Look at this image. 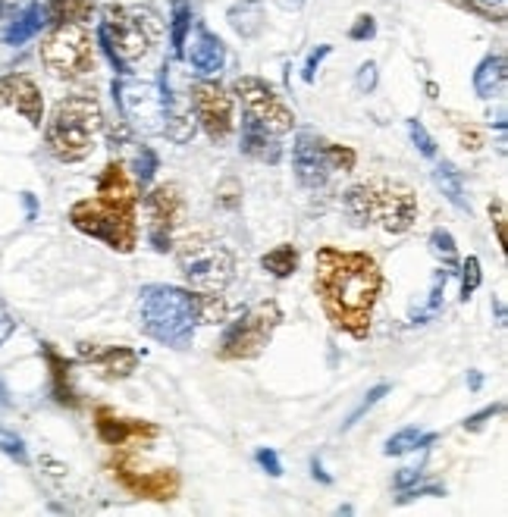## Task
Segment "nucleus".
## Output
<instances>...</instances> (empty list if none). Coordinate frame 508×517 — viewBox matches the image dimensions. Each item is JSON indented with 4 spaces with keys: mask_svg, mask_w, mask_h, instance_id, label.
<instances>
[{
    "mask_svg": "<svg viewBox=\"0 0 508 517\" xmlns=\"http://www.w3.org/2000/svg\"><path fill=\"white\" fill-rule=\"evenodd\" d=\"M380 289H383V273L373 254L342 251L336 245L317 248L314 292L336 329L352 339H367Z\"/></svg>",
    "mask_w": 508,
    "mask_h": 517,
    "instance_id": "f257e3e1",
    "label": "nucleus"
},
{
    "mask_svg": "<svg viewBox=\"0 0 508 517\" xmlns=\"http://www.w3.org/2000/svg\"><path fill=\"white\" fill-rule=\"evenodd\" d=\"M138 188L126 172V163L107 161L98 176V195L82 197L69 207V223L82 235L104 241L119 254H132L138 245Z\"/></svg>",
    "mask_w": 508,
    "mask_h": 517,
    "instance_id": "f03ea898",
    "label": "nucleus"
},
{
    "mask_svg": "<svg viewBox=\"0 0 508 517\" xmlns=\"http://www.w3.org/2000/svg\"><path fill=\"white\" fill-rule=\"evenodd\" d=\"M104 126V110L94 94H66L50 110V119L44 126V145L60 163H79L94 151Z\"/></svg>",
    "mask_w": 508,
    "mask_h": 517,
    "instance_id": "7ed1b4c3",
    "label": "nucleus"
},
{
    "mask_svg": "<svg viewBox=\"0 0 508 517\" xmlns=\"http://www.w3.org/2000/svg\"><path fill=\"white\" fill-rule=\"evenodd\" d=\"M342 207H346L352 226H383L392 235L408 232L417 220V195L411 191V185L390 182V179L352 185L342 197Z\"/></svg>",
    "mask_w": 508,
    "mask_h": 517,
    "instance_id": "20e7f679",
    "label": "nucleus"
},
{
    "mask_svg": "<svg viewBox=\"0 0 508 517\" xmlns=\"http://www.w3.org/2000/svg\"><path fill=\"white\" fill-rule=\"evenodd\" d=\"M138 327L154 342L170 348H188L198 327V302L192 292L176 285H145L138 292Z\"/></svg>",
    "mask_w": 508,
    "mask_h": 517,
    "instance_id": "39448f33",
    "label": "nucleus"
},
{
    "mask_svg": "<svg viewBox=\"0 0 508 517\" xmlns=\"http://www.w3.org/2000/svg\"><path fill=\"white\" fill-rule=\"evenodd\" d=\"M163 35V22L145 6H123L107 4L104 19L98 25V41L104 54L119 73H129L126 66L145 60L157 48Z\"/></svg>",
    "mask_w": 508,
    "mask_h": 517,
    "instance_id": "423d86ee",
    "label": "nucleus"
},
{
    "mask_svg": "<svg viewBox=\"0 0 508 517\" xmlns=\"http://www.w3.org/2000/svg\"><path fill=\"white\" fill-rule=\"evenodd\" d=\"M176 264H180L186 283L205 295L223 292L236 279V254L223 241L205 232L186 235L182 241H176Z\"/></svg>",
    "mask_w": 508,
    "mask_h": 517,
    "instance_id": "0eeeda50",
    "label": "nucleus"
},
{
    "mask_svg": "<svg viewBox=\"0 0 508 517\" xmlns=\"http://www.w3.org/2000/svg\"><path fill=\"white\" fill-rule=\"evenodd\" d=\"M279 323H283V308H279L273 298L251 304L242 317H236V320L223 329L217 345V357L220 361H254V357H260V351L270 345Z\"/></svg>",
    "mask_w": 508,
    "mask_h": 517,
    "instance_id": "6e6552de",
    "label": "nucleus"
},
{
    "mask_svg": "<svg viewBox=\"0 0 508 517\" xmlns=\"http://www.w3.org/2000/svg\"><path fill=\"white\" fill-rule=\"evenodd\" d=\"M41 63L57 79H82L94 73V41L82 25H54L41 41Z\"/></svg>",
    "mask_w": 508,
    "mask_h": 517,
    "instance_id": "1a4fd4ad",
    "label": "nucleus"
},
{
    "mask_svg": "<svg viewBox=\"0 0 508 517\" xmlns=\"http://www.w3.org/2000/svg\"><path fill=\"white\" fill-rule=\"evenodd\" d=\"M113 101L129 129H138L145 136H163V98L157 82L113 79Z\"/></svg>",
    "mask_w": 508,
    "mask_h": 517,
    "instance_id": "9d476101",
    "label": "nucleus"
},
{
    "mask_svg": "<svg viewBox=\"0 0 508 517\" xmlns=\"http://www.w3.org/2000/svg\"><path fill=\"white\" fill-rule=\"evenodd\" d=\"M232 92L242 101L245 117H251L254 123L264 126L267 132H273V136L292 132L295 113H292V107H285V101L276 94V88L267 85L264 79H258V75H239V79L232 82Z\"/></svg>",
    "mask_w": 508,
    "mask_h": 517,
    "instance_id": "9b49d317",
    "label": "nucleus"
},
{
    "mask_svg": "<svg viewBox=\"0 0 508 517\" xmlns=\"http://www.w3.org/2000/svg\"><path fill=\"white\" fill-rule=\"evenodd\" d=\"M110 470L117 477V483L136 499H151V502H173L180 495V474L173 468H138L132 451H119L110 461Z\"/></svg>",
    "mask_w": 508,
    "mask_h": 517,
    "instance_id": "f8f14e48",
    "label": "nucleus"
},
{
    "mask_svg": "<svg viewBox=\"0 0 508 517\" xmlns=\"http://www.w3.org/2000/svg\"><path fill=\"white\" fill-rule=\"evenodd\" d=\"M188 104L198 119V126L207 132L214 145H223L226 138L236 129V119H232V98L217 85V82H195L188 88Z\"/></svg>",
    "mask_w": 508,
    "mask_h": 517,
    "instance_id": "ddd939ff",
    "label": "nucleus"
},
{
    "mask_svg": "<svg viewBox=\"0 0 508 517\" xmlns=\"http://www.w3.org/2000/svg\"><path fill=\"white\" fill-rule=\"evenodd\" d=\"M182 207H186L182 204V191L173 182L157 185L148 195V214H151L148 239L154 245V251L167 254L173 248V229L182 223Z\"/></svg>",
    "mask_w": 508,
    "mask_h": 517,
    "instance_id": "4468645a",
    "label": "nucleus"
},
{
    "mask_svg": "<svg viewBox=\"0 0 508 517\" xmlns=\"http://www.w3.org/2000/svg\"><path fill=\"white\" fill-rule=\"evenodd\" d=\"M94 433L104 445L110 449H119V445L129 443H151V439L161 436V426L148 424V420H136V417H123L113 407L98 405L94 407Z\"/></svg>",
    "mask_w": 508,
    "mask_h": 517,
    "instance_id": "2eb2a0df",
    "label": "nucleus"
},
{
    "mask_svg": "<svg viewBox=\"0 0 508 517\" xmlns=\"http://www.w3.org/2000/svg\"><path fill=\"white\" fill-rule=\"evenodd\" d=\"M292 167L304 188H323L333 172L327 163V138L314 132H298L295 148H292Z\"/></svg>",
    "mask_w": 508,
    "mask_h": 517,
    "instance_id": "dca6fc26",
    "label": "nucleus"
},
{
    "mask_svg": "<svg viewBox=\"0 0 508 517\" xmlns=\"http://www.w3.org/2000/svg\"><path fill=\"white\" fill-rule=\"evenodd\" d=\"M4 107H13L25 123L35 126V129H41L44 101H41V92H38V85L31 75H25V73L0 75V110H4Z\"/></svg>",
    "mask_w": 508,
    "mask_h": 517,
    "instance_id": "f3484780",
    "label": "nucleus"
},
{
    "mask_svg": "<svg viewBox=\"0 0 508 517\" xmlns=\"http://www.w3.org/2000/svg\"><path fill=\"white\" fill-rule=\"evenodd\" d=\"M161 98H163V136L176 145H188L195 138V119L192 104H188V94H176L173 85H170V69H161Z\"/></svg>",
    "mask_w": 508,
    "mask_h": 517,
    "instance_id": "a211bd4d",
    "label": "nucleus"
},
{
    "mask_svg": "<svg viewBox=\"0 0 508 517\" xmlns=\"http://www.w3.org/2000/svg\"><path fill=\"white\" fill-rule=\"evenodd\" d=\"M79 357L85 364H94L107 380H126V376H132L138 367V351L126 348V345L79 342Z\"/></svg>",
    "mask_w": 508,
    "mask_h": 517,
    "instance_id": "6ab92c4d",
    "label": "nucleus"
},
{
    "mask_svg": "<svg viewBox=\"0 0 508 517\" xmlns=\"http://www.w3.org/2000/svg\"><path fill=\"white\" fill-rule=\"evenodd\" d=\"M188 63L195 66L198 75H220L226 63V48L217 35H211L207 29H198L192 41V50H188Z\"/></svg>",
    "mask_w": 508,
    "mask_h": 517,
    "instance_id": "aec40b11",
    "label": "nucleus"
},
{
    "mask_svg": "<svg viewBox=\"0 0 508 517\" xmlns=\"http://www.w3.org/2000/svg\"><path fill=\"white\" fill-rule=\"evenodd\" d=\"M508 85V60L503 54H490L480 60V66L474 69V92L477 98L493 101V98H503Z\"/></svg>",
    "mask_w": 508,
    "mask_h": 517,
    "instance_id": "412c9836",
    "label": "nucleus"
},
{
    "mask_svg": "<svg viewBox=\"0 0 508 517\" xmlns=\"http://www.w3.org/2000/svg\"><path fill=\"white\" fill-rule=\"evenodd\" d=\"M242 154H249L260 163H279L283 145L276 142L273 132H267L264 126H258L251 117H245L242 119Z\"/></svg>",
    "mask_w": 508,
    "mask_h": 517,
    "instance_id": "4be33fe9",
    "label": "nucleus"
},
{
    "mask_svg": "<svg viewBox=\"0 0 508 517\" xmlns=\"http://www.w3.org/2000/svg\"><path fill=\"white\" fill-rule=\"evenodd\" d=\"M41 355H44V361H48V367H50V389H54V399L60 401V405H66V407H75V405H79V399H75L73 380H69L73 364H69L63 355H57L50 345H41Z\"/></svg>",
    "mask_w": 508,
    "mask_h": 517,
    "instance_id": "5701e85b",
    "label": "nucleus"
},
{
    "mask_svg": "<svg viewBox=\"0 0 508 517\" xmlns=\"http://www.w3.org/2000/svg\"><path fill=\"white\" fill-rule=\"evenodd\" d=\"M94 0H48L44 4V22L50 25H82L94 16Z\"/></svg>",
    "mask_w": 508,
    "mask_h": 517,
    "instance_id": "b1692460",
    "label": "nucleus"
},
{
    "mask_svg": "<svg viewBox=\"0 0 508 517\" xmlns=\"http://www.w3.org/2000/svg\"><path fill=\"white\" fill-rule=\"evenodd\" d=\"M41 25H44V6L29 4L25 10H16V16L6 22L4 41L13 44V48H19V44H25L29 38H35L38 31H41Z\"/></svg>",
    "mask_w": 508,
    "mask_h": 517,
    "instance_id": "393cba45",
    "label": "nucleus"
},
{
    "mask_svg": "<svg viewBox=\"0 0 508 517\" xmlns=\"http://www.w3.org/2000/svg\"><path fill=\"white\" fill-rule=\"evenodd\" d=\"M230 25L236 29V35L254 38L264 29V10H260V0H245L230 10Z\"/></svg>",
    "mask_w": 508,
    "mask_h": 517,
    "instance_id": "a878e982",
    "label": "nucleus"
},
{
    "mask_svg": "<svg viewBox=\"0 0 508 517\" xmlns=\"http://www.w3.org/2000/svg\"><path fill=\"white\" fill-rule=\"evenodd\" d=\"M260 267H264L270 276L276 279H289L292 273L298 270V248L295 245H276L273 251H267L264 258H260Z\"/></svg>",
    "mask_w": 508,
    "mask_h": 517,
    "instance_id": "bb28decb",
    "label": "nucleus"
},
{
    "mask_svg": "<svg viewBox=\"0 0 508 517\" xmlns=\"http://www.w3.org/2000/svg\"><path fill=\"white\" fill-rule=\"evenodd\" d=\"M434 182L440 185V191L446 195V201L459 210H468V197H465V185H461L459 170L452 167L449 161H442L440 167L434 170Z\"/></svg>",
    "mask_w": 508,
    "mask_h": 517,
    "instance_id": "cd10ccee",
    "label": "nucleus"
},
{
    "mask_svg": "<svg viewBox=\"0 0 508 517\" xmlns=\"http://www.w3.org/2000/svg\"><path fill=\"white\" fill-rule=\"evenodd\" d=\"M434 433H427V436H424L421 430H415V426H405L402 433H396V436L390 439V443H386V455L390 458H399V455H408V451H417V449H427L430 443H434Z\"/></svg>",
    "mask_w": 508,
    "mask_h": 517,
    "instance_id": "c85d7f7f",
    "label": "nucleus"
},
{
    "mask_svg": "<svg viewBox=\"0 0 508 517\" xmlns=\"http://www.w3.org/2000/svg\"><path fill=\"white\" fill-rule=\"evenodd\" d=\"M449 276H452V270H436L434 283H430V295H427V304L424 308H417L415 314H411V323H427L430 317L440 314L442 308V295H446V283Z\"/></svg>",
    "mask_w": 508,
    "mask_h": 517,
    "instance_id": "c756f323",
    "label": "nucleus"
},
{
    "mask_svg": "<svg viewBox=\"0 0 508 517\" xmlns=\"http://www.w3.org/2000/svg\"><path fill=\"white\" fill-rule=\"evenodd\" d=\"M188 25H192V10H188L186 0H176V4H173V22H170V44H173L176 57L186 54Z\"/></svg>",
    "mask_w": 508,
    "mask_h": 517,
    "instance_id": "7c9ffc66",
    "label": "nucleus"
},
{
    "mask_svg": "<svg viewBox=\"0 0 508 517\" xmlns=\"http://www.w3.org/2000/svg\"><path fill=\"white\" fill-rule=\"evenodd\" d=\"M430 251L442 260V267H459V245H455V239L449 229L436 226L434 232H430Z\"/></svg>",
    "mask_w": 508,
    "mask_h": 517,
    "instance_id": "2f4dec72",
    "label": "nucleus"
},
{
    "mask_svg": "<svg viewBox=\"0 0 508 517\" xmlns=\"http://www.w3.org/2000/svg\"><path fill=\"white\" fill-rule=\"evenodd\" d=\"M214 201H217L220 210H239V204H242V182L239 179H223V182L217 185V195H214Z\"/></svg>",
    "mask_w": 508,
    "mask_h": 517,
    "instance_id": "473e14b6",
    "label": "nucleus"
},
{
    "mask_svg": "<svg viewBox=\"0 0 508 517\" xmlns=\"http://www.w3.org/2000/svg\"><path fill=\"white\" fill-rule=\"evenodd\" d=\"M490 220H493V229H496L499 251L508 254V214H505L503 197H493V201H490Z\"/></svg>",
    "mask_w": 508,
    "mask_h": 517,
    "instance_id": "72a5a7b5",
    "label": "nucleus"
},
{
    "mask_svg": "<svg viewBox=\"0 0 508 517\" xmlns=\"http://www.w3.org/2000/svg\"><path fill=\"white\" fill-rule=\"evenodd\" d=\"M327 163H329V170H342V172H348V170H355V163H358V154H355L348 145H333V142H327Z\"/></svg>",
    "mask_w": 508,
    "mask_h": 517,
    "instance_id": "f704fd0d",
    "label": "nucleus"
},
{
    "mask_svg": "<svg viewBox=\"0 0 508 517\" xmlns=\"http://www.w3.org/2000/svg\"><path fill=\"white\" fill-rule=\"evenodd\" d=\"M461 270H465V276H461V302H468V298L474 295V292L480 289V283H484V270H480V258H468L465 260V267H461Z\"/></svg>",
    "mask_w": 508,
    "mask_h": 517,
    "instance_id": "c9c22d12",
    "label": "nucleus"
},
{
    "mask_svg": "<svg viewBox=\"0 0 508 517\" xmlns=\"http://www.w3.org/2000/svg\"><path fill=\"white\" fill-rule=\"evenodd\" d=\"M408 136H411L415 148L421 151L424 157H436V142H434V136H430V132L424 129L421 119H408Z\"/></svg>",
    "mask_w": 508,
    "mask_h": 517,
    "instance_id": "e433bc0d",
    "label": "nucleus"
},
{
    "mask_svg": "<svg viewBox=\"0 0 508 517\" xmlns=\"http://www.w3.org/2000/svg\"><path fill=\"white\" fill-rule=\"evenodd\" d=\"M0 451H4V455H10L13 461H19V464L29 461V455H25L22 436H16V433L6 430V426H0Z\"/></svg>",
    "mask_w": 508,
    "mask_h": 517,
    "instance_id": "4c0bfd02",
    "label": "nucleus"
},
{
    "mask_svg": "<svg viewBox=\"0 0 508 517\" xmlns=\"http://www.w3.org/2000/svg\"><path fill=\"white\" fill-rule=\"evenodd\" d=\"M386 392H390V386H386V382H380V386H373L371 392H367L364 399H361V405L355 407L352 414H348V420H346V424H342V430H348V426H355V424H358V420H361V414H367V411H371V407L377 405V401L383 399Z\"/></svg>",
    "mask_w": 508,
    "mask_h": 517,
    "instance_id": "58836bf2",
    "label": "nucleus"
},
{
    "mask_svg": "<svg viewBox=\"0 0 508 517\" xmlns=\"http://www.w3.org/2000/svg\"><path fill=\"white\" fill-rule=\"evenodd\" d=\"M373 35H377V19H373L371 13H361V16L352 22V29H348V38H352V41H371Z\"/></svg>",
    "mask_w": 508,
    "mask_h": 517,
    "instance_id": "ea45409f",
    "label": "nucleus"
},
{
    "mask_svg": "<svg viewBox=\"0 0 508 517\" xmlns=\"http://www.w3.org/2000/svg\"><path fill=\"white\" fill-rule=\"evenodd\" d=\"M154 170H157V154L151 148H142V154H138V161H136L138 185H148L151 176H154Z\"/></svg>",
    "mask_w": 508,
    "mask_h": 517,
    "instance_id": "a19ab883",
    "label": "nucleus"
},
{
    "mask_svg": "<svg viewBox=\"0 0 508 517\" xmlns=\"http://www.w3.org/2000/svg\"><path fill=\"white\" fill-rule=\"evenodd\" d=\"M329 50H333V48H329V44H320V48L311 50L308 60H304V69H302V79H304V82H314L317 69H320V63L329 57Z\"/></svg>",
    "mask_w": 508,
    "mask_h": 517,
    "instance_id": "79ce46f5",
    "label": "nucleus"
},
{
    "mask_svg": "<svg viewBox=\"0 0 508 517\" xmlns=\"http://www.w3.org/2000/svg\"><path fill=\"white\" fill-rule=\"evenodd\" d=\"M442 4L455 6V10H461V13H471V16H477V19H486V22H499V19L493 16L490 10H484L477 0H442Z\"/></svg>",
    "mask_w": 508,
    "mask_h": 517,
    "instance_id": "37998d69",
    "label": "nucleus"
},
{
    "mask_svg": "<svg viewBox=\"0 0 508 517\" xmlns=\"http://www.w3.org/2000/svg\"><path fill=\"white\" fill-rule=\"evenodd\" d=\"M459 138H461V145H465L468 151H480L484 148V132L477 129V126H471V123H459Z\"/></svg>",
    "mask_w": 508,
    "mask_h": 517,
    "instance_id": "c03bdc74",
    "label": "nucleus"
},
{
    "mask_svg": "<svg viewBox=\"0 0 508 517\" xmlns=\"http://www.w3.org/2000/svg\"><path fill=\"white\" fill-rule=\"evenodd\" d=\"M377 88V63L373 60H367V63H361V69H358V92H373Z\"/></svg>",
    "mask_w": 508,
    "mask_h": 517,
    "instance_id": "a18cd8bd",
    "label": "nucleus"
},
{
    "mask_svg": "<svg viewBox=\"0 0 508 517\" xmlns=\"http://www.w3.org/2000/svg\"><path fill=\"white\" fill-rule=\"evenodd\" d=\"M254 461H258L260 468H264L270 477H279V474H283V464H279V455H276V451H273V449H260L258 455H254Z\"/></svg>",
    "mask_w": 508,
    "mask_h": 517,
    "instance_id": "49530a36",
    "label": "nucleus"
},
{
    "mask_svg": "<svg viewBox=\"0 0 508 517\" xmlns=\"http://www.w3.org/2000/svg\"><path fill=\"white\" fill-rule=\"evenodd\" d=\"M496 414H503V405H490V407H484V411H477V414H474V417H468V420H465V430H480V426H484L490 417H496Z\"/></svg>",
    "mask_w": 508,
    "mask_h": 517,
    "instance_id": "de8ad7c7",
    "label": "nucleus"
},
{
    "mask_svg": "<svg viewBox=\"0 0 508 517\" xmlns=\"http://www.w3.org/2000/svg\"><path fill=\"white\" fill-rule=\"evenodd\" d=\"M421 495H446V489L442 486H421V489H405V495H399V505H405V502H415V499H421Z\"/></svg>",
    "mask_w": 508,
    "mask_h": 517,
    "instance_id": "09e8293b",
    "label": "nucleus"
},
{
    "mask_svg": "<svg viewBox=\"0 0 508 517\" xmlns=\"http://www.w3.org/2000/svg\"><path fill=\"white\" fill-rule=\"evenodd\" d=\"M421 474H424L421 468H402V470H399V474H396V486H399V489L415 486V483L421 480Z\"/></svg>",
    "mask_w": 508,
    "mask_h": 517,
    "instance_id": "8fccbe9b",
    "label": "nucleus"
},
{
    "mask_svg": "<svg viewBox=\"0 0 508 517\" xmlns=\"http://www.w3.org/2000/svg\"><path fill=\"white\" fill-rule=\"evenodd\" d=\"M13 333H16V320H13V314H10V311H6L4 304H0V345H4L6 339H10Z\"/></svg>",
    "mask_w": 508,
    "mask_h": 517,
    "instance_id": "3c124183",
    "label": "nucleus"
},
{
    "mask_svg": "<svg viewBox=\"0 0 508 517\" xmlns=\"http://www.w3.org/2000/svg\"><path fill=\"white\" fill-rule=\"evenodd\" d=\"M477 4L484 6V10H490L499 22H505V4H508V0H477Z\"/></svg>",
    "mask_w": 508,
    "mask_h": 517,
    "instance_id": "603ef678",
    "label": "nucleus"
},
{
    "mask_svg": "<svg viewBox=\"0 0 508 517\" xmlns=\"http://www.w3.org/2000/svg\"><path fill=\"white\" fill-rule=\"evenodd\" d=\"M16 16V0H0V22H10Z\"/></svg>",
    "mask_w": 508,
    "mask_h": 517,
    "instance_id": "864d4df0",
    "label": "nucleus"
},
{
    "mask_svg": "<svg viewBox=\"0 0 508 517\" xmlns=\"http://www.w3.org/2000/svg\"><path fill=\"white\" fill-rule=\"evenodd\" d=\"M41 468H50L48 470L50 477H63V474H66V464H57V461H50V458H41Z\"/></svg>",
    "mask_w": 508,
    "mask_h": 517,
    "instance_id": "5fc2aeb1",
    "label": "nucleus"
},
{
    "mask_svg": "<svg viewBox=\"0 0 508 517\" xmlns=\"http://www.w3.org/2000/svg\"><path fill=\"white\" fill-rule=\"evenodd\" d=\"M311 474H314V477H317V480H320V483H333V480H329V474H327V470H323L320 458H314V461H311Z\"/></svg>",
    "mask_w": 508,
    "mask_h": 517,
    "instance_id": "6e6d98bb",
    "label": "nucleus"
},
{
    "mask_svg": "<svg viewBox=\"0 0 508 517\" xmlns=\"http://www.w3.org/2000/svg\"><path fill=\"white\" fill-rule=\"evenodd\" d=\"M468 382H471V389H474V392H477V389H480V382H484V380H480V373H477V370H471V376H468Z\"/></svg>",
    "mask_w": 508,
    "mask_h": 517,
    "instance_id": "4d7b16f0",
    "label": "nucleus"
},
{
    "mask_svg": "<svg viewBox=\"0 0 508 517\" xmlns=\"http://www.w3.org/2000/svg\"><path fill=\"white\" fill-rule=\"evenodd\" d=\"M6 405H10V392H6L4 380H0V407H6Z\"/></svg>",
    "mask_w": 508,
    "mask_h": 517,
    "instance_id": "13d9d810",
    "label": "nucleus"
},
{
    "mask_svg": "<svg viewBox=\"0 0 508 517\" xmlns=\"http://www.w3.org/2000/svg\"><path fill=\"white\" fill-rule=\"evenodd\" d=\"M496 317H499V327H505V304L496 298Z\"/></svg>",
    "mask_w": 508,
    "mask_h": 517,
    "instance_id": "bf43d9fd",
    "label": "nucleus"
},
{
    "mask_svg": "<svg viewBox=\"0 0 508 517\" xmlns=\"http://www.w3.org/2000/svg\"><path fill=\"white\" fill-rule=\"evenodd\" d=\"M25 207H29V216H35V197L25 195Z\"/></svg>",
    "mask_w": 508,
    "mask_h": 517,
    "instance_id": "052dcab7",
    "label": "nucleus"
}]
</instances>
